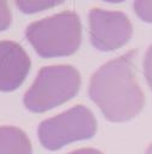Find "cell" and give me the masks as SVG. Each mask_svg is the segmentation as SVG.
I'll return each mask as SVG.
<instances>
[{"label": "cell", "instance_id": "cell-1", "mask_svg": "<svg viewBox=\"0 0 152 154\" xmlns=\"http://www.w3.org/2000/svg\"><path fill=\"white\" fill-rule=\"evenodd\" d=\"M135 53L129 51L107 61L90 78L89 96L110 122H127L144 107L145 97L135 79Z\"/></svg>", "mask_w": 152, "mask_h": 154}, {"label": "cell", "instance_id": "cell-2", "mask_svg": "<svg viewBox=\"0 0 152 154\" xmlns=\"http://www.w3.org/2000/svg\"><path fill=\"white\" fill-rule=\"evenodd\" d=\"M25 36L43 58L70 55L81 43V22L75 12L65 11L31 23Z\"/></svg>", "mask_w": 152, "mask_h": 154}, {"label": "cell", "instance_id": "cell-3", "mask_svg": "<svg viewBox=\"0 0 152 154\" xmlns=\"http://www.w3.org/2000/svg\"><path fill=\"white\" fill-rule=\"evenodd\" d=\"M81 85L77 70L70 65L45 66L24 95V106L36 113L54 108L72 99Z\"/></svg>", "mask_w": 152, "mask_h": 154}, {"label": "cell", "instance_id": "cell-4", "mask_svg": "<svg viewBox=\"0 0 152 154\" xmlns=\"http://www.w3.org/2000/svg\"><path fill=\"white\" fill-rule=\"evenodd\" d=\"M95 131L97 122L93 113L87 107L77 105L41 122L37 135L40 143L46 149L57 150L71 142L90 138Z\"/></svg>", "mask_w": 152, "mask_h": 154}, {"label": "cell", "instance_id": "cell-5", "mask_svg": "<svg viewBox=\"0 0 152 154\" xmlns=\"http://www.w3.org/2000/svg\"><path fill=\"white\" fill-rule=\"evenodd\" d=\"M133 32L128 17L117 11L93 8L89 12L92 45L99 51H113L125 45Z\"/></svg>", "mask_w": 152, "mask_h": 154}, {"label": "cell", "instance_id": "cell-6", "mask_svg": "<svg viewBox=\"0 0 152 154\" xmlns=\"http://www.w3.org/2000/svg\"><path fill=\"white\" fill-rule=\"evenodd\" d=\"M29 67V57L18 43L0 41V91L18 88L27 77Z\"/></svg>", "mask_w": 152, "mask_h": 154}, {"label": "cell", "instance_id": "cell-7", "mask_svg": "<svg viewBox=\"0 0 152 154\" xmlns=\"http://www.w3.org/2000/svg\"><path fill=\"white\" fill-rule=\"evenodd\" d=\"M0 154H31L27 134L16 126H0Z\"/></svg>", "mask_w": 152, "mask_h": 154}, {"label": "cell", "instance_id": "cell-8", "mask_svg": "<svg viewBox=\"0 0 152 154\" xmlns=\"http://www.w3.org/2000/svg\"><path fill=\"white\" fill-rule=\"evenodd\" d=\"M18 8L24 13H35L62 4L64 0H14Z\"/></svg>", "mask_w": 152, "mask_h": 154}, {"label": "cell", "instance_id": "cell-9", "mask_svg": "<svg viewBox=\"0 0 152 154\" xmlns=\"http://www.w3.org/2000/svg\"><path fill=\"white\" fill-rule=\"evenodd\" d=\"M134 10L139 18L152 23V0H135Z\"/></svg>", "mask_w": 152, "mask_h": 154}, {"label": "cell", "instance_id": "cell-10", "mask_svg": "<svg viewBox=\"0 0 152 154\" xmlns=\"http://www.w3.org/2000/svg\"><path fill=\"white\" fill-rule=\"evenodd\" d=\"M11 22V13L6 0H0V31L8 28Z\"/></svg>", "mask_w": 152, "mask_h": 154}, {"label": "cell", "instance_id": "cell-11", "mask_svg": "<svg viewBox=\"0 0 152 154\" xmlns=\"http://www.w3.org/2000/svg\"><path fill=\"white\" fill-rule=\"evenodd\" d=\"M144 67H145V77L147 79V83H148L150 88L152 89V45L148 47V49L146 52Z\"/></svg>", "mask_w": 152, "mask_h": 154}, {"label": "cell", "instance_id": "cell-12", "mask_svg": "<svg viewBox=\"0 0 152 154\" xmlns=\"http://www.w3.org/2000/svg\"><path fill=\"white\" fill-rule=\"evenodd\" d=\"M69 154H103V153L99 152L98 149H93V148H83V149H77V150L70 152Z\"/></svg>", "mask_w": 152, "mask_h": 154}, {"label": "cell", "instance_id": "cell-13", "mask_svg": "<svg viewBox=\"0 0 152 154\" xmlns=\"http://www.w3.org/2000/svg\"><path fill=\"white\" fill-rule=\"evenodd\" d=\"M145 154H152V144H150V147L147 148V150H146Z\"/></svg>", "mask_w": 152, "mask_h": 154}, {"label": "cell", "instance_id": "cell-14", "mask_svg": "<svg viewBox=\"0 0 152 154\" xmlns=\"http://www.w3.org/2000/svg\"><path fill=\"white\" fill-rule=\"evenodd\" d=\"M105 1H107V2H122L124 0H105Z\"/></svg>", "mask_w": 152, "mask_h": 154}]
</instances>
